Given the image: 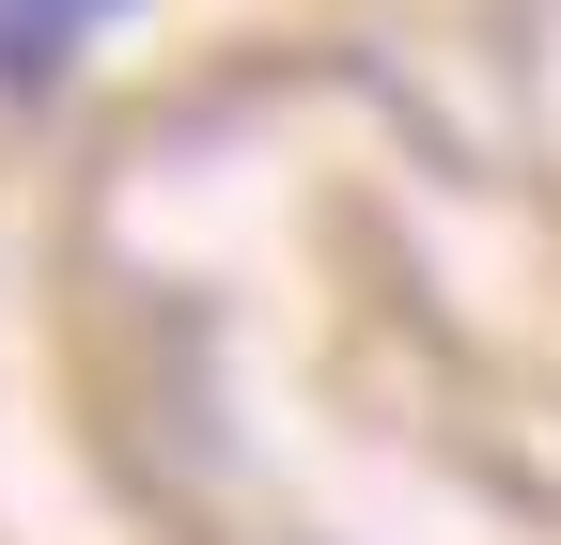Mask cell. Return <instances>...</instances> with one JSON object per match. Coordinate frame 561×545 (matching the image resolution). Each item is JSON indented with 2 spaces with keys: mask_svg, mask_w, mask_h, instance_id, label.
Returning <instances> with one entry per match:
<instances>
[]
</instances>
